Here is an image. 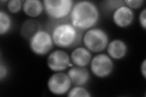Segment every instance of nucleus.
I'll return each instance as SVG.
<instances>
[{
    "instance_id": "nucleus-1",
    "label": "nucleus",
    "mask_w": 146,
    "mask_h": 97,
    "mask_svg": "<svg viewBox=\"0 0 146 97\" xmlns=\"http://www.w3.org/2000/svg\"><path fill=\"white\" fill-rule=\"evenodd\" d=\"M69 18L70 22L77 29L86 31L98 24L100 12L93 2L79 1L74 3Z\"/></svg>"
},
{
    "instance_id": "nucleus-2",
    "label": "nucleus",
    "mask_w": 146,
    "mask_h": 97,
    "mask_svg": "<svg viewBox=\"0 0 146 97\" xmlns=\"http://www.w3.org/2000/svg\"><path fill=\"white\" fill-rule=\"evenodd\" d=\"M49 32L55 46L62 49H71L78 46L82 40V32L70 22L54 21Z\"/></svg>"
},
{
    "instance_id": "nucleus-3",
    "label": "nucleus",
    "mask_w": 146,
    "mask_h": 97,
    "mask_svg": "<svg viewBox=\"0 0 146 97\" xmlns=\"http://www.w3.org/2000/svg\"><path fill=\"white\" fill-rule=\"evenodd\" d=\"M82 41L84 47L91 52L100 53L107 49L109 37L107 32L102 29L93 27L86 30Z\"/></svg>"
},
{
    "instance_id": "nucleus-4",
    "label": "nucleus",
    "mask_w": 146,
    "mask_h": 97,
    "mask_svg": "<svg viewBox=\"0 0 146 97\" xmlns=\"http://www.w3.org/2000/svg\"><path fill=\"white\" fill-rule=\"evenodd\" d=\"M44 11L54 21H61L70 15L74 2L72 0H44Z\"/></svg>"
},
{
    "instance_id": "nucleus-5",
    "label": "nucleus",
    "mask_w": 146,
    "mask_h": 97,
    "mask_svg": "<svg viewBox=\"0 0 146 97\" xmlns=\"http://www.w3.org/2000/svg\"><path fill=\"white\" fill-rule=\"evenodd\" d=\"M31 50L38 56H44L51 51L54 45L48 30L40 29L29 40Z\"/></svg>"
},
{
    "instance_id": "nucleus-6",
    "label": "nucleus",
    "mask_w": 146,
    "mask_h": 97,
    "mask_svg": "<svg viewBox=\"0 0 146 97\" xmlns=\"http://www.w3.org/2000/svg\"><path fill=\"white\" fill-rule=\"evenodd\" d=\"M90 71L99 78H105L110 75L114 69L113 59L108 55L98 53L91 59L90 64Z\"/></svg>"
},
{
    "instance_id": "nucleus-7",
    "label": "nucleus",
    "mask_w": 146,
    "mask_h": 97,
    "mask_svg": "<svg viewBox=\"0 0 146 97\" xmlns=\"http://www.w3.org/2000/svg\"><path fill=\"white\" fill-rule=\"evenodd\" d=\"M72 82L67 73L58 72L54 73L49 78L47 86L51 93L56 95L67 94L72 86Z\"/></svg>"
},
{
    "instance_id": "nucleus-8",
    "label": "nucleus",
    "mask_w": 146,
    "mask_h": 97,
    "mask_svg": "<svg viewBox=\"0 0 146 97\" xmlns=\"http://www.w3.org/2000/svg\"><path fill=\"white\" fill-rule=\"evenodd\" d=\"M70 56L63 50H55L47 58L46 64L48 68L54 72H62L69 67L71 63Z\"/></svg>"
},
{
    "instance_id": "nucleus-9",
    "label": "nucleus",
    "mask_w": 146,
    "mask_h": 97,
    "mask_svg": "<svg viewBox=\"0 0 146 97\" xmlns=\"http://www.w3.org/2000/svg\"><path fill=\"white\" fill-rule=\"evenodd\" d=\"M135 19L133 11L125 4L113 12V21L120 28H126L133 23Z\"/></svg>"
},
{
    "instance_id": "nucleus-10",
    "label": "nucleus",
    "mask_w": 146,
    "mask_h": 97,
    "mask_svg": "<svg viewBox=\"0 0 146 97\" xmlns=\"http://www.w3.org/2000/svg\"><path fill=\"white\" fill-rule=\"evenodd\" d=\"M67 74L74 86H84L90 79V72L86 67L74 66L70 67Z\"/></svg>"
},
{
    "instance_id": "nucleus-11",
    "label": "nucleus",
    "mask_w": 146,
    "mask_h": 97,
    "mask_svg": "<svg viewBox=\"0 0 146 97\" xmlns=\"http://www.w3.org/2000/svg\"><path fill=\"white\" fill-rule=\"evenodd\" d=\"M70 56L71 61L74 66L82 67H86L90 65L92 59L91 52L85 47L82 46L76 48Z\"/></svg>"
},
{
    "instance_id": "nucleus-12",
    "label": "nucleus",
    "mask_w": 146,
    "mask_h": 97,
    "mask_svg": "<svg viewBox=\"0 0 146 97\" xmlns=\"http://www.w3.org/2000/svg\"><path fill=\"white\" fill-rule=\"evenodd\" d=\"M107 50L108 55L112 59L120 60L127 55L128 47L124 41L116 39L108 43Z\"/></svg>"
},
{
    "instance_id": "nucleus-13",
    "label": "nucleus",
    "mask_w": 146,
    "mask_h": 97,
    "mask_svg": "<svg viewBox=\"0 0 146 97\" xmlns=\"http://www.w3.org/2000/svg\"><path fill=\"white\" fill-rule=\"evenodd\" d=\"M23 11L31 18L40 16L44 11L43 3L40 0H26L23 4Z\"/></svg>"
},
{
    "instance_id": "nucleus-14",
    "label": "nucleus",
    "mask_w": 146,
    "mask_h": 97,
    "mask_svg": "<svg viewBox=\"0 0 146 97\" xmlns=\"http://www.w3.org/2000/svg\"><path fill=\"white\" fill-rule=\"evenodd\" d=\"M40 29H41V26L39 22L31 18L26 20L23 23L20 29V34L26 40H29Z\"/></svg>"
},
{
    "instance_id": "nucleus-15",
    "label": "nucleus",
    "mask_w": 146,
    "mask_h": 97,
    "mask_svg": "<svg viewBox=\"0 0 146 97\" xmlns=\"http://www.w3.org/2000/svg\"><path fill=\"white\" fill-rule=\"evenodd\" d=\"M12 26V20L11 16L3 11H0V35L7 34Z\"/></svg>"
},
{
    "instance_id": "nucleus-16",
    "label": "nucleus",
    "mask_w": 146,
    "mask_h": 97,
    "mask_svg": "<svg viewBox=\"0 0 146 97\" xmlns=\"http://www.w3.org/2000/svg\"><path fill=\"white\" fill-rule=\"evenodd\" d=\"M68 97H91L90 92L84 86H74L67 93Z\"/></svg>"
},
{
    "instance_id": "nucleus-17",
    "label": "nucleus",
    "mask_w": 146,
    "mask_h": 97,
    "mask_svg": "<svg viewBox=\"0 0 146 97\" xmlns=\"http://www.w3.org/2000/svg\"><path fill=\"white\" fill-rule=\"evenodd\" d=\"M23 2L21 0H11L7 3L8 11L12 13H17L23 9Z\"/></svg>"
},
{
    "instance_id": "nucleus-18",
    "label": "nucleus",
    "mask_w": 146,
    "mask_h": 97,
    "mask_svg": "<svg viewBox=\"0 0 146 97\" xmlns=\"http://www.w3.org/2000/svg\"><path fill=\"white\" fill-rule=\"evenodd\" d=\"M104 6L109 11H115L116 9L124 5V1H107L104 2Z\"/></svg>"
},
{
    "instance_id": "nucleus-19",
    "label": "nucleus",
    "mask_w": 146,
    "mask_h": 97,
    "mask_svg": "<svg viewBox=\"0 0 146 97\" xmlns=\"http://www.w3.org/2000/svg\"><path fill=\"white\" fill-rule=\"evenodd\" d=\"M125 5L131 9H138L143 6L144 3V0H125Z\"/></svg>"
},
{
    "instance_id": "nucleus-20",
    "label": "nucleus",
    "mask_w": 146,
    "mask_h": 97,
    "mask_svg": "<svg viewBox=\"0 0 146 97\" xmlns=\"http://www.w3.org/2000/svg\"><path fill=\"white\" fill-rule=\"evenodd\" d=\"M138 21L141 28L146 29V8L143 9L140 12L138 16Z\"/></svg>"
},
{
    "instance_id": "nucleus-21",
    "label": "nucleus",
    "mask_w": 146,
    "mask_h": 97,
    "mask_svg": "<svg viewBox=\"0 0 146 97\" xmlns=\"http://www.w3.org/2000/svg\"><path fill=\"white\" fill-rule=\"evenodd\" d=\"M8 74V69L5 64H4L2 61L0 64V81H2L5 79Z\"/></svg>"
},
{
    "instance_id": "nucleus-22",
    "label": "nucleus",
    "mask_w": 146,
    "mask_h": 97,
    "mask_svg": "<svg viewBox=\"0 0 146 97\" xmlns=\"http://www.w3.org/2000/svg\"><path fill=\"white\" fill-rule=\"evenodd\" d=\"M141 73L144 79L146 78V59H144V61L141 64Z\"/></svg>"
}]
</instances>
